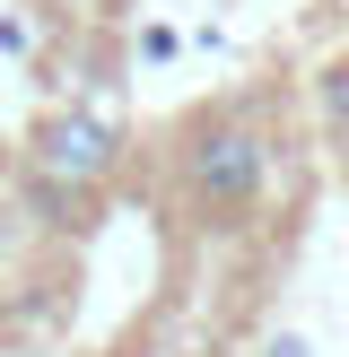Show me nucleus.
<instances>
[{"instance_id": "nucleus-2", "label": "nucleus", "mask_w": 349, "mask_h": 357, "mask_svg": "<svg viewBox=\"0 0 349 357\" xmlns=\"http://www.w3.org/2000/svg\"><path fill=\"white\" fill-rule=\"evenodd\" d=\"M27 157H35L44 183L87 192V183L114 174V122H96V114H44V122H35V139H27Z\"/></svg>"}, {"instance_id": "nucleus-1", "label": "nucleus", "mask_w": 349, "mask_h": 357, "mask_svg": "<svg viewBox=\"0 0 349 357\" xmlns=\"http://www.w3.org/2000/svg\"><path fill=\"white\" fill-rule=\"evenodd\" d=\"M262 174H271V157H262V131H244V122H201V131L184 139V192L201 209H253Z\"/></svg>"}, {"instance_id": "nucleus-3", "label": "nucleus", "mask_w": 349, "mask_h": 357, "mask_svg": "<svg viewBox=\"0 0 349 357\" xmlns=\"http://www.w3.org/2000/svg\"><path fill=\"white\" fill-rule=\"evenodd\" d=\"M323 122H332V131H349V61L323 70Z\"/></svg>"}]
</instances>
